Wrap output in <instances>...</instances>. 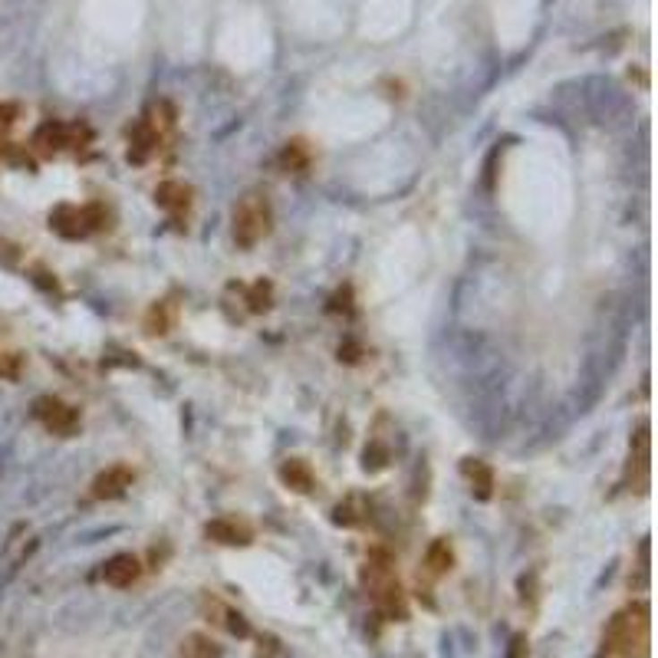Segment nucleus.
Wrapping results in <instances>:
<instances>
[{"label": "nucleus", "instance_id": "nucleus-15", "mask_svg": "<svg viewBox=\"0 0 658 658\" xmlns=\"http://www.w3.org/2000/svg\"><path fill=\"white\" fill-rule=\"evenodd\" d=\"M145 326H149V333H168V303L152 306V313H149Z\"/></svg>", "mask_w": 658, "mask_h": 658}, {"label": "nucleus", "instance_id": "nucleus-17", "mask_svg": "<svg viewBox=\"0 0 658 658\" xmlns=\"http://www.w3.org/2000/svg\"><path fill=\"white\" fill-rule=\"evenodd\" d=\"M21 363H17V355H0V375H17Z\"/></svg>", "mask_w": 658, "mask_h": 658}, {"label": "nucleus", "instance_id": "nucleus-1", "mask_svg": "<svg viewBox=\"0 0 658 658\" xmlns=\"http://www.w3.org/2000/svg\"><path fill=\"white\" fill-rule=\"evenodd\" d=\"M606 648L609 652H616L622 658H636L645 652V642H648V606L645 602H632L626 606L622 612L609 619L606 626Z\"/></svg>", "mask_w": 658, "mask_h": 658}, {"label": "nucleus", "instance_id": "nucleus-5", "mask_svg": "<svg viewBox=\"0 0 658 658\" xmlns=\"http://www.w3.org/2000/svg\"><path fill=\"white\" fill-rule=\"evenodd\" d=\"M201 609H204V616H208V622H211V626H218V628H224L227 636H237V638H247V636H251V626H247V619H244L234 606L221 602L218 596H204L201 599Z\"/></svg>", "mask_w": 658, "mask_h": 658}, {"label": "nucleus", "instance_id": "nucleus-9", "mask_svg": "<svg viewBox=\"0 0 658 658\" xmlns=\"http://www.w3.org/2000/svg\"><path fill=\"white\" fill-rule=\"evenodd\" d=\"M224 648L214 642L208 632H192V636L182 638L178 645V658H221Z\"/></svg>", "mask_w": 658, "mask_h": 658}, {"label": "nucleus", "instance_id": "nucleus-2", "mask_svg": "<svg viewBox=\"0 0 658 658\" xmlns=\"http://www.w3.org/2000/svg\"><path fill=\"white\" fill-rule=\"evenodd\" d=\"M363 583L369 589V596L385 616L392 619H406V602H402V589H398V579L392 573V563L385 557H372L363 569Z\"/></svg>", "mask_w": 658, "mask_h": 658}, {"label": "nucleus", "instance_id": "nucleus-10", "mask_svg": "<svg viewBox=\"0 0 658 658\" xmlns=\"http://www.w3.org/2000/svg\"><path fill=\"white\" fill-rule=\"evenodd\" d=\"M280 477H284L286 487H294L300 494H310V491H313V471H310V465L300 461V457H290V461L280 467Z\"/></svg>", "mask_w": 658, "mask_h": 658}, {"label": "nucleus", "instance_id": "nucleus-13", "mask_svg": "<svg viewBox=\"0 0 658 658\" xmlns=\"http://www.w3.org/2000/svg\"><path fill=\"white\" fill-rule=\"evenodd\" d=\"M188 188H184V184H178V182H165L162 188H158V192H155V198H158V204H162V208H175V211H178V208H188Z\"/></svg>", "mask_w": 658, "mask_h": 658}, {"label": "nucleus", "instance_id": "nucleus-7", "mask_svg": "<svg viewBox=\"0 0 658 658\" xmlns=\"http://www.w3.org/2000/svg\"><path fill=\"white\" fill-rule=\"evenodd\" d=\"M132 487V471L129 467H109V471H102L96 481H92V497L96 500H112V497H122L125 491Z\"/></svg>", "mask_w": 658, "mask_h": 658}, {"label": "nucleus", "instance_id": "nucleus-4", "mask_svg": "<svg viewBox=\"0 0 658 658\" xmlns=\"http://www.w3.org/2000/svg\"><path fill=\"white\" fill-rule=\"evenodd\" d=\"M33 412H37V418L43 422L47 432H53V435H60V438L76 435V428H80V412L73 406H66V402H60V398H50V395H47V398H37Z\"/></svg>", "mask_w": 658, "mask_h": 658}, {"label": "nucleus", "instance_id": "nucleus-18", "mask_svg": "<svg viewBox=\"0 0 658 658\" xmlns=\"http://www.w3.org/2000/svg\"><path fill=\"white\" fill-rule=\"evenodd\" d=\"M13 115H17V106L4 102V106H0V129H7V125L13 122Z\"/></svg>", "mask_w": 658, "mask_h": 658}, {"label": "nucleus", "instance_id": "nucleus-8", "mask_svg": "<svg viewBox=\"0 0 658 658\" xmlns=\"http://www.w3.org/2000/svg\"><path fill=\"white\" fill-rule=\"evenodd\" d=\"M208 537L224 543V547H247V543H251V526L221 517V520H211V524H208Z\"/></svg>", "mask_w": 658, "mask_h": 658}, {"label": "nucleus", "instance_id": "nucleus-3", "mask_svg": "<svg viewBox=\"0 0 658 658\" xmlns=\"http://www.w3.org/2000/svg\"><path fill=\"white\" fill-rule=\"evenodd\" d=\"M270 234V204L263 194H244L234 208V241L241 247H253Z\"/></svg>", "mask_w": 658, "mask_h": 658}, {"label": "nucleus", "instance_id": "nucleus-11", "mask_svg": "<svg viewBox=\"0 0 658 658\" xmlns=\"http://www.w3.org/2000/svg\"><path fill=\"white\" fill-rule=\"evenodd\" d=\"M425 567L432 569L435 577H445L448 569L455 567V550H451V543H448V540H435V543L428 547Z\"/></svg>", "mask_w": 658, "mask_h": 658}, {"label": "nucleus", "instance_id": "nucleus-16", "mask_svg": "<svg viewBox=\"0 0 658 658\" xmlns=\"http://www.w3.org/2000/svg\"><path fill=\"white\" fill-rule=\"evenodd\" d=\"M284 162L290 165V168H306V149H303V142H290V145H286Z\"/></svg>", "mask_w": 658, "mask_h": 658}, {"label": "nucleus", "instance_id": "nucleus-12", "mask_svg": "<svg viewBox=\"0 0 658 658\" xmlns=\"http://www.w3.org/2000/svg\"><path fill=\"white\" fill-rule=\"evenodd\" d=\"M465 474L471 477V491H474L481 500H487V497H491V484H494V481H491V471H487L481 461H465Z\"/></svg>", "mask_w": 658, "mask_h": 658}, {"label": "nucleus", "instance_id": "nucleus-6", "mask_svg": "<svg viewBox=\"0 0 658 658\" xmlns=\"http://www.w3.org/2000/svg\"><path fill=\"white\" fill-rule=\"evenodd\" d=\"M142 567H139V560L132 557V553H115L112 560H106V567H102V579L115 589H125L132 586L135 579H139Z\"/></svg>", "mask_w": 658, "mask_h": 658}, {"label": "nucleus", "instance_id": "nucleus-14", "mask_svg": "<svg viewBox=\"0 0 658 658\" xmlns=\"http://www.w3.org/2000/svg\"><path fill=\"white\" fill-rule=\"evenodd\" d=\"M359 510H363V504H359V500H355V497H349V500H346V504H339L336 507V524H346V526H353V524H359V520H363V514H359Z\"/></svg>", "mask_w": 658, "mask_h": 658}]
</instances>
